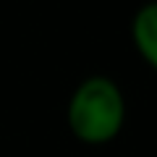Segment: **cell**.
<instances>
[{"label": "cell", "mask_w": 157, "mask_h": 157, "mask_svg": "<svg viewBox=\"0 0 157 157\" xmlns=\"http://www.w3.org/2000/svg\"><path fill=\"white\" fill-rule=\"evenodd\" d=\"M66 121L78 141L100 147L113 141L126 123V97L107 76H89L73 89Z\"/></svg>", "instance_id": "1"}, {"label": "cell", "mask_w": 157, "mask_h": 157, "mask_svg": "<svg viewBox=\"0 0 157 157\" xmlns=\"http://www.w3.org/2000/svg\"><path fill=\"white\" fill-rule=\"evenodd\" d=\"M131 37L144 63H149L157 71V0H149L136 11L131 21Z\"/></svg>", "instance_id": "2"}]
</instances>
